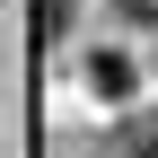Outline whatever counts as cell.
Here are the masks:
<instances>
[{
	"label": "cell",
	"instance_id": "obj_1",
	"mask_svg": "<svg viewBox=\"0 0 158 158\" xmlns=\"http://www.w3.org/2000/svg\"><path fill=\"white\" fill-rule=\"evenodd\" d=\"M88 88L97 97H132V62L123 53H88Z\"/></svg>",
	"mask_w": 158,
	"mask_h": 158
},
{
	"label": "cell",
	"instance_id": "obj_2",
	"mask_svg": "<svg viewBox=\"0 0 158 158\" xmlns=\"http://www.w3.org/2000/svg\"><path fill=\"white\" fill-rule=\"evenodd\" d=\"M123 9H132V18H158V0H123Z\"/></svg>",
	"mask_w": 158,
	"mask_h": 158
}]
</instances>
